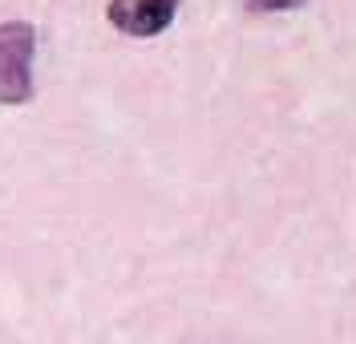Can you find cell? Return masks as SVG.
<instances>
[{
    "instance_id": "6da1fadb",
    "label": "cell",
    "mask_w": 356,
    "mask_h": 344,
    "mask_svg": "<svg viewBox=\"0 0 356 344\" xmlns=\"http://www.w3.org/2000/svg\"><path fill=\"white\" fill-rule=\"evenodd\" d=\"M37 28L24 21L0 24V106H24L33 97Z\"/></svg>"
},
{
    "instance_id": "7a4b0ae2",
    "label": "cell",
    "mask_w": 356,
    "mask_h": 344,
    "mask_svg": "<svg viewBox=\"0 0 356 344\" xmlns=\"http://www.w3.org/2000/svg\"><path fill=\"white\" fill-rule=\"evenodd\" d=\"M178 13V0H110L106 17L126 37H158L166 33Z\"/></svg>"
},
{
    "instance_id": "3957f363",
    "label": "cell",
    "mask_w": 356,
    "mask_h": 344,
    "mask_svg": "<svg viewBox=\"0 0 356 344\" xmlns=\"http://www.w3.org/2000/svg\"><path fill=\"white\" fill-rule=\"evenodd\" d=\"M308 0H243L247 13H291V8H304Z\"/></svg>"
}]
</instances>
